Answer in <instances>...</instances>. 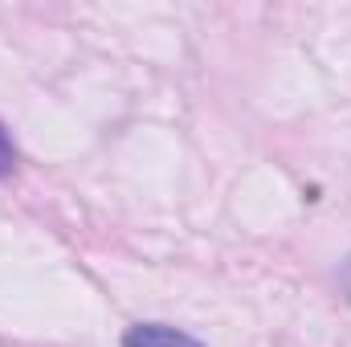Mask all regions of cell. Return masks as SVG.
Listing matches in <instances>:
<instances>
[{
  "label": "cell",
  "mask_w": 351,
  "mask_h": 347,
  "mask_svg": "<svg viewBox=\"0 0 351 347\" xmlns=\"http://www.w3.org/2000/svg\"><path fill=\"white\" fill-rule=\"evenodd\" d=\"M123 347H200L192 335L176 331V327H164V323H139L127 331Z\"/></svg>",
  "instance_id": "6da1fadb"
},
{
  "label": "cell",
  "mask_w": 351,
  "mask_h": 347,
  "mask_svg": "<svg viewBox=\"0 0 351 347\" xmlns=\"http://www.w3.org/2000/svg\"><path fill=\"white\" fill-rule=\"evenodd\" d=\"M16 164V147H12V139H8V131L0 127V172H8Z\"/></svg>",
  "instance_id": "7a4b0ae2"
},
{
  "label": "cell",
  "mask_w": 351,
  "mask_h": 347,
  "mask_svg": "<svg viewBox=\"0 0 351 347\" xmlns=\"http://www.w3.org/2000/svg\"><path fill=\"white\" fill-rule=\"evenodd\" d=\"M348 282H351V270H348Z\"/></svg>",
  "instance_id": "3957f363"
}]
</instances>
